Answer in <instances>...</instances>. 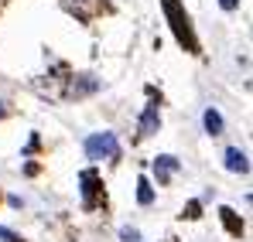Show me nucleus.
Instances as JSON below:
<instances>
[{
  "label": "nucleus",
  "instance_id": "f257e3e1",
  "mask_svg": "<svg viewBox=\"0 0 253 242\" xmlns=\"http://www.w3.org/2000/svg\"><path fill=\"white\" fill-rule=\"evenodd\" d=\"M161 10H165V17H168L174 38L181 41L192 55H199V38H195V31H192V21H188V14H185L181 0H161Z\"/></svg>",
  "mask_w": 253,
  "mask_h": 242
},
{
  "label": "nucleus",
  "instance_id": "f03ea898",
  "mask_svg": "<svg viewBox=\"0 0 253 242\" xmlns=\"http://www.w3.org/2000/svg\"><path fill=\"white\" fill-rule=\"evenodd\" d=\"M85 154H89V161H120L117 133H92L85 140Z\"/></svg>",
  "mask_w": 253,
  "mask_h": 242
},
{
  "label": "nucleus",
  "instance_id": "7ed1b4c3",
  "mask_svg": "<svg viewBox=\"0 0 253 242\" xmlns=\"http://www.w3.org/2000/svg\"><path fill=\"white\" fill-rule=\"evenodd\" d=\"M79 184H83V208H96V205H99V195H103L99 174H96V171H83V174H79Z\"/></svg>",
  "mask_w": 253,
  "mask_h": 242
},
{
  "label": "nucleus",
  "instance_id": "20e7f679",
  "mask_svg": "<svg viewBox=\"0 0 253 242\" xmlns=\"http://www.w3.org/2000/svg\"><path fill=\"white\" fill-rule=\"evenodd\" d=\"M158 126H161V109H158V103H151L147 109H144V116H140V137H154L158 133Z\"/></svg>",
  "mask_w": 253,
  "mask_h": 242
},
{
  "label": "nucleus",
  "instance_id": "39448f33",
  "mask_svg": "<svg viewBox=\"0 0 253 242\" xmlns=\"http://www.w3.org/2000/svg\"><path fill=\"white\" fill-rule=\"evenodd\" d=\"M174 171H178V161H174V157H168V154L154 161V174H158V184H168Z\"/></svg>",
  "mask_w": 253,
  "mask_h": 242
},
{
  "label": "nucleus",
  "instance_id": "423d86ee",
  "mask_svg": "<svg viewBox=\"0 0 253 242\" xmlns=\"http://www.w3.org/2000/svg\"><path fill=\"white\" fill-rule=\"evenodd\" d=\"M96 89H99V79H96V75H79V79L72 82V89H69V92L79 99V96H92Z\"/></svg>",
  "mask_w": 253,
  "mask_h": 242
},
{
  "label": "nucleus",
  "instance_id": "0eeeda50",
  "mask_svg": "<svg viewBox=\"0 0 253 242\" xmlns=\"http://www.w3.org/2000/svg\"><path fill=\"white\" fill-rule=\"evenodd\" d=\"M226 167H229L233 174H247V171H250L247 154H243V150H236V147H229V150H226Z\"/></svg>",
  "mask_w": 253,
  "mask_h": 242
},
{
  "label": "nucleus",
  "instance_id": "6e6552de",
  "mask_svg": "<svg viewBox=\"0 0 253 242\" xmlns=\"http://www.w3.org/2000/svg\"><path fill=\"white\" fill-rule=\"evenodd\" d=\"M202 123H206V133L209 137H219L222 133V116H219V109H206V116H202Z\"/></svg>",
  "mask_w": 253,
  "mask_h": 242
},
{
  "label": "nucleus",
  "instance_id": "1a4fd4ad",
  "mask_svg": "<svg viewBox=\"0 0 253 242\" xmlns=\"http://www.w3.org/2000/svg\"><path fill=\"white\" fill-rule=\"evenodd\" d=\"M137 202H140V205H151V202H154V191H151V181H147V177H140V181H137Z\"/></svg>",
  "mask_w": 253,
  "mask_h": 242
},
{
  "label": "nucleus",
  "instance_id": "9d476101",
  "mask_svg": "<svg viewBox=\"0 0 253 242\" xmlns=\"http://www.w3.org/2000/svg\"><path fill=\"white\" fill-rule=\"evenodd\" d=\"M219 215H222V222H226V229H229L233 236H240V232H243V225L236 222V211H233V208H222Z\"/></svg>",
  "mask_w": 253,
  "mask_h": 242
},
{
  "label": "nucleus",
  "instance_id": "9b49d317",
  "mask_svg": "<svg viewBox=\"0 0 253 242\" xmlns=\"http://www.w3.org/2000/svg\"><path fill=\"white\" fill-rule=\"evenodd\" d=\"M0 239H3V242H24L21 236H17V232H10V229H3V225H0Z\"/></svg>",
  "mask_w": 253,
  "mask_h": 242
},
{
  "label": "nucleus",
  "instance_id": "f8f14e48",
  "mask_svg": "<svg viewBox=\"0 0 253 242\" xmlns=\"http://www.w3.org/2000/svg\"><path fill=\"white\" fill-rule=\"evenodd\" d=\"M120 239H124V242H137V239H140V232H137V229H120Z\"/></svg>",
  "mask_w": 253,
  "mask_h": 242
},
{
  "label": "nucleus",
  "instance_id": "ddd939ff",
  "mask_svg": "<svg viewBox=\"0 0 253 242\" xmlns=\"http://www.w3.org/2000/svg\"><path fill=\"white\" fill-rule=\"evenodd\" d=\"M219 7H222V10H236V7H240V0H219Z\"/></svg>",
  "mask_w": 253,
  "mask_h": 242
},
{
  "label": "nucleus",
  "instance_id": "4468645a",
  "mask_svg": "<svg viewBox=\"0 0 253 242\" xmlns=\"http://www.w3.org/2000/svg\"><path fill=\"white\" fill-rule=\"evenodd\" d=\"M3 116H7V106H3V99H0V120H3Z\"/></svg>",
  "mask_w": 253,
  "mask_h": 242
}]
</instances>
